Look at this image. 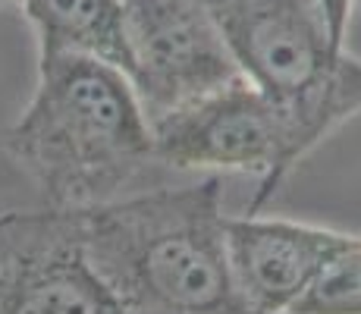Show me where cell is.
Masks as SVG:
<instances>
[{
    "label": "cell",
    "instance_id": "obj_1",
    "mask_svg": "<svg viewBox=\"0 0 361 314\" xmlns=\"http://www.w3.org/2000/svg\"><path fill=\"white\" fill-rule=\"evenodd\" d=\"M69 214L85 261L129 314H258L233 280L220 176Z\"/></svg>",
    "mask_w": 361,
    "mask_h": 314
},
{
    "label": "cell",
    "instance_id": "obj_2",
    "mask_svg": "<svg viewBox=\"0 0 361 314\" xmlns=\"http://www.w3.org/2000/svg\"><path fill=\"white\" fill-rule=\"evenodd\" d=\"M4 151L54 211L120 198L154 157V135L129 76L82 51L38 57V85Z\"/></svg>",
    "mask_w": 361,
    "mask_h": 314
},
{
    "label": "cell",
    "instance_id": "obj_3",
    "mask_svg": "<svg viewBox=\"0 0 361 314\" xmlns=\"http://www.w3.org/2000/svg\"><path fill=\"white\" fill-rule=\"evenodd\" d=\"M242 76L280 104L295 160L361 114V60L336 47L317 0H195Z\"/></svg>",
    "mask_w": 361,
    "mask_h": 314
},
{
    "label": "cell",
    "instance_id": "obj_4",
    "mask_svg": "<svg viewBox=\"0 0 361 314\" xmlns=\"http://www.w3.org/2000/svg\"><path fill=\"white\" fill-rule=\"evenodd\" d=\"M151 135L157 164L173 170L258 173L248 214H258L298 164L280 104L245 76L154 120Z\"/></svg>",
    "mask_w": 361,
    "mask_h": 314
},
{
    "label": "cell",
    "instance_id": "obj_5",
    "mask_svg": "<svg viewBox=\"0 0 361 314\" xmlns=\"http://www.w3.org/2000/svg\"><path fill=\"white\" fill-rule=\"evenodd\" d=\"M129 82L148 123L239 79L226 41L195 0H120Z\"/></svg>",
    "mask_w": 361,
    "mask_h": 314
},
{
    "label": "cell",
    "instance_id": "obj_6",
    "mask_svg": "<svg viewBox=\"0 0 361 314\" xmlns=\"http://www.w3.org/2000/svg\"><path fill=\"white\" fill-rule=\"evenodd\" d=\"M0 314H129L85 261L73 214H23L10 255L0 264Z\"/></svg>",
    "mask_w": 361,
    "mask_h": 314
},
{
    "label": "cell",
    "instance_id": "obj_7",
    "mask_svg": "<svg viewBox=\"0 0 361 314\" xmlns=\"http://www.w3.org/2000/svg\"><path fill=\"white\" fill-rule=\"evenodd\" d=\"M352 239L355 233L280 217H226L233 280L248 308L258 314H289L317 274Z\"/></svg>",
    "mask_w": 361,
    "mask_h": 314
},
{
    "label": "cell",
    "instance_id": "obj_8",
    "mask_svg": "<svg viewBox=\"0 0 361 314\" xmlns=\"http://www.w3.org/2000/svg\"><path fill=\"white\" fill-rule=\"evenodd\" d=\"M38 35V57L82 51L129 73L120 0H19Z\"/></svg>",
    "mask_w": 361,
    "mask_h": 314
},
{
    "label": "cell",
    "instance_id": "obj_9",
    "mask_svg": "<svg viewBox=\"0 0 361 314\" xmlns=\"http://www.w3.org/2000/svg\"><path fill=\"white\" fill-rule=\"evenodd\" d=\"M289 314H361V236L317 274Z\"/></svg>",
    "mask_w": 361,
    "mask_h": 314
},
{
    "label": "cell",
    "instance_id": "obj_10",
    "mask_svg": "<svg viewBox=\"0 0 361 314\" xmlns=\"http://www.w3.org/2000/svg\"><path fill=\"white\" fill-rule=\"evenodd\" d=\"M317 6H321V13H324L330 38L336 41V47H345V35H349V19H352L355 0H317Z\"/></svg>",
    "mask_w": 361,
    "mask_h": 314
},
{
    "label": "cell",
    "instance_id": "obj_11",
    "mask_svg": "<svg viewBox=\"0 0 361 314\" xmlns=\"http://www.w3.org/2000/svg\"><path fill=\"white\" fill-rule=\"evenodd\" d=\"M19 227H23V214L19 211L0 214V264H4V258L10 255L13 242H16V236H19Z\"/></svg>",
    "mask_w": 361,
    "mask_h": 314
},
{
    "label": "cell",
    "instance_id": "obj_12",
    "mask_svg": "<svg viewBox=\"0 0 361 314\" xmlns=\"http://www.w3.org/2000/svg\"><path fill=\"white\" fill-rule=\"evenodd\" d=\"M0 4H4V0H0Z\"/></svg>",
    "mask_w": 361,
    "mask_h": 314
}]
</instances>
